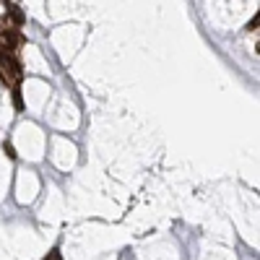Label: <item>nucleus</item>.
Masks as SVG:
<instances>
[{
  "label": "nucleus",
  "mask_w": 260,
  "mask_h": 260,
  "mask_svg": "<svg viewBox=\"0 0 260 260\" xmlns=\"http://www.w3.org/2000/svg\"><path fill=\"white\" fill-rule=\"evenodd\" d=\"M0 78H3L6 83L16 86L21 78H24V71H21V65L16 57L11 55H0Z\"/></svg>",
  "instance_id": "1"
},
{
  "label": "nucleus",
  "mask_w": 260,
  "mask_h": 260,
  "mask_svg": "<svg viewBox=\"0 0 260 260\" xmlns=\"http://www.w3.org/2000/svg\"><path fill=\"white\" fill-rule=\"evenodd\" d=\"M21 42H24V37H21L16 29H11V31H0V55H11L13 50L21 47Z\"/></svg>",
  "instance_id": "2"
},
{
  "label": "nucleus",
  "mask_w": 260,
  "mask_h": 260,
  "mask_svg": "<svg viewBox=\"0 0 260 260\" xmlns=\"http://www.w3.org/2000/svg\"><path fill=\"white\" fill-rule=\"evenodd\" d=\"M6 11L11 13L8 18H13V21H16V24H24V13H21V11H18V6H16V3H6Z\"/></svg>",
  "instance_id": "3"
},
{
  "label": "nucleus",
  "mask_w": 260,
  "mask_h": 260,
  "mask_svg": "<svg viewBox=\"0 0 260 260\" xmlns=\"http://www.w3.org/2000/svg\"><path fill=\"white\" fill-rule=\"evenodd\" d=\"M45 260H62V255H60V250H57V247H52V250H50V255H45Z\"/></svg>",
  "instance_id": "4"
},
{
  "label": "nucleus",
  "mask_w": 260,
  "mask_h": 260,
  "mask_svg": "<svg viewBox=\"0 0 260 260\" xmlns=\"http://www.w3.org/2000/svg\"><path fill=\"white\" fill-rule=\"evenodd\" d=\"M13 99H16V110L21 112V110H24V104H21V94H18V89H13Z\"/></svg>",
  "instance_id": "5"
},
{
  "label": "nucleus",
  "mask_w": 260,
  "mask_h": 260,
  "mask_svg": "<svg viewBox=\"0 0 260 260\" xmlns=\"http://www.w3.org/2000/svg\"><path fill=\"white\" fill-rule=\"evenodd\" d=\"M6 154H8V156H11V159H13V156H16V151H13V146H11V143H6Z\"/></svg>",
  "instance_id": "6"
},
{
  "label": "nucleus",
  "mask_w": 260,
  "mask_h": 260,
  "mask_svg": "<svg viewBox=\"0 0 260 260\" xmlns=\"http://www.w3.org/2000/svg\"><path fill=\"white\" fill-rule=\"evenodd\" d=\"M247 29H250V31H255V29H257V16L250 21V26H247Z\"/></svg>",
  "instance_id": "7"
}]
</instances>
